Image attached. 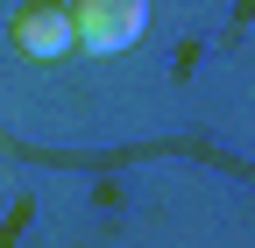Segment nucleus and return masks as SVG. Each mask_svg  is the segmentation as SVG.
Returning <instances> with one entry per match:
<instances>
[{"label":"nucleus","mask_w":255,"mask_h":248,"mask_svg":"<svg viewBox=\"0 0 255 248\" xmlns=\"http://www.w3.org/2000/svg\"><path fill=\"white\" fill-rule=\"evenodd\" d=\"M149 28V0H71V36L85 57H121Z\"/></svg>","instance_id":"f257e3e1"},{"label":"nucleus","mask_w":255,"mask_h":248,"mask_svg":"<svg viewBox=\"0 0 255 248\" xmlns=\"http://www.w3.org/2000/svg\"><path fill=\"white\" fill-rule=\"evenodd\" d=\"M7 36H14L21 57H36V64H64V57L78 50V36H71V7H57V0H28V7H14Z\"/></svg>","instance_id":"f03ea898"}]
</instances>
